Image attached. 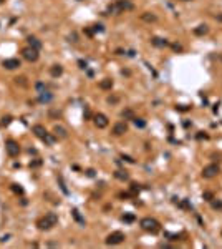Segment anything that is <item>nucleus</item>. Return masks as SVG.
<instances>
[{"label": "nucleus", "instance_id": "f257e3e1", "mask_svg": "<svg viewBox=\"0 0 222 249\" xmlns=\"http://www.w3.org/2000/svg\"><path fill=\"white\" fill-rule=\"evenodd\" d=\"M56 223H58V216H56L55 213H48V214L42 216L37 221V228L40 231H48L53 226H56Z\"/></svg>", "mask_w": 222, "mask_h": 249}, {"label": "nucleus", "instance_id": "f03ea898", "mask_svg": "<svg viewBox=\"0 0 222 249\" xmlns=\"http://www.w3.org/2000/svg\"><path fill=\"white\" fill-rule=\"evenodd\" d=\"M139 226H141L143 231L151 233V234H156V233L161 231V224H159V221H156L154 218H143V219L139 221Z\"/></svg>", "mask_w": 222, "mask_h": 249}, {"label": "nucleus", "instance_id": "7ed1b4c3", "mask_svg": "<svg viewBox=\"0 0 222 249\" xmlns=\"http://www.w3.org/2000/svg\"><path fill=\"white\" fill-rule=\"evenodd\" d=\"M5 150L9 153V156L15 158V156H18V153H20V145L15 140H7L5 141Z\"/></svg>", "mask_w": 222, "mask_h": 249}, {"label": "nucleus", "instance_id": "20e7f679", "mask_svg": "<svg viewBox=\"0 0 222 249\" xmlns=\"http://www.w3.org/2000/svg\"><path fill=\"white\" fill-rule=\"evenodd\" d=\"M125 239L126 238H125V234H123L121 231H115V233H111V234L106 238V244L108 246H116V244H121Z\"/></svg>", "mask_w": 222, "mask_h": 249}, {"label": "nucleus", "instance_id": "39448f33", "mask_svg": "<svg viewBox=\"0 0 222 249\" xmlns=\"http://www.w3.org/2000/svg\"><path fill=\"white\" fill-rule=\"evenodd\" d=\"M22 57L27 62H37L38 60V50H35L32 47H25L22 50Z\"/></svg>", "mask_w": 222, "mask_h": 249}, {"label": "nucleus", "instance_id": "423d86ee", "mask_svg": "<svg viewBox=\"0 0 222 249\" xmlns=\"http://www.w3.org/2000/svg\"><path fill=\"white\" fill-rule=\"evenodd\" d=\"M219 173H221V170H219L217 165H209V166H206V168L202 170V178L211 180V178H214V176H217Z\"/></svg>", "mask_w": 222, "mask_h": 249}, {"label": "nucleus", "instance_id": "0eeeda50", "mask_svg": "<svg viewBox=\"0 0 222 249\" xmlns=\"http://www.w3.org/2000/svg\"><path fill=\"white\" fill-rule=\"evenodd\" d=\"M93 121H95V124H96V128L103 130V128H106L108 126V116L106 115H103V113H96V115L93 116Z\"/></svg>", "mask_w": 222, "mask_h": 249}, {"label": "nucleus", "instance_id": "6e6552de", "mask_svg": "<svg viewBox=\"0 0 222 249\" xmlns=\"http://www.w3.org/2000/svg\"><path fill=\"white\" fill-rule=\"evenodd\" d=\"M126 131H128V124H126L125 121H118V123L113 126V131H111V133L115 135V136H121V135H125Z\"/></svg>", "mask_w": 222, "mask_h": 249}, {"label": "nucleus", "instance_id": "1a4fd4ad", "mask_svg": "<svg viewBox=\"0 0 222 249\" xmlns=\"http://www.w3.org/2000/svg\"><path fill=\"white\" fill-rule=\"evenodd\" d=\"M4 68L7 70H15V68H18L20 67V60L18 58H7V60H4Z\"/></svg>", "mask_w": 222, "mask_h": 249}, {"label": "nucleus", "instance_id": "9d476101", "mask_svg": "<svg viewBox=\"0 0 222 249\" xmlns=\"http://www.w3.org/2000/svg\"><path fill=\"white\" fill-rule=\"evenodd\" d=\"M32 131L35 133V136H38L40 140H43V138H45V135L48 133L43 124H33V126H32Z\"/></svg>", "mask_w": 222, "mask_h": 249}, {"label": "nucleus", "instance_id": "9b49d317", "mask_svg": "<svg viewBox=\"0 0 222 249\" xmlns=\"http://www.w3.org/2000/svg\"><path fill=\"white\" fill-rule=\"evenodd\" d=\"M53 135H55L56 138H60V140L68 138V131H66L63 126H60V124H56L55 128H53Z\"/></svg>", "mask_w": 222, "mask_h": 249}, {"label": "nucleus", "instance_id": "f8f14e48", "mask_svg": "<svg viewBox=\"0 0 222 249\" xmlns=\"http://www.w3.org/2000/svg\"><path fill=\"white\" fill-rule=\"evenodd\" d=\"M51 100H53V93L46 92V90L40 92V97H38V102H40V103H50Z\"/></svg>", "mask_w": 222, "mask_h": 249}, {"label": "nucleus", "instance_id": "ddd939ff", "mask_svg": "<svg viewBox=\"0 0 222 249\" xmlns=\"http://www.w3.org/2000/svg\"><path fill=\"white\" fill-rule=\"evenodd\" d=\"M27 42H28V47H32L35 50H40V48H42V42L38 40L37 37H32V35H30V37L27 38Z\"/></svg>", "mask_w": 222, "mask_h": 249}, {"label": "nucleus", "instance_id": "4468645a", "mask_svg": "<svg viewBox=\"0 0 222 249\" xmlns=\"http://www.w3.org/2000/svg\"><path fill=\"white\" fill-rule=\"evenodd\" d=\"M194 33L197 35V37H202V35H207V33H209V27L206 25V23H202V25H197V27L194 28Z\"/></svg>", "mask_w": 222, "mask_h": 249}, {"label": "nucleus", "instance_id": "2eb2a0df", "mask_svg": "<svg viewBox=\"0 0 222 249\" xmlns=\"http://www.w3.org/2000/svg\"><path fill=\"white\" fill-rule=\"evenodd\" d=\"M61 73H63V67H61V65H53V67L50 68V75L53 77V78L61 77Z\"/></svg>", "mask_w": 222, "mask_h": 249}, {"label": "nucleus", "instance_id": "dca6fc26", "mask_svg": "<svg viewBox=\"0 0 222 249\" xmlns=\"http://www.w3.org/2000/svg\"><path fill=\"white\" fill-rule=\"evenodd\" d=\"M141 20H144V22H156L157 17L153 14V12H144V14H141Z\"/></svg>", "mask_w": 222, "mask_h": 249}, {"label": "nucleus", "instance_id": "f3484780", "mask_svg": "<svg viewBox=\"0 0 222 249\" xmlns=\"http://www.w3.org/2000/svg\"><path fill=\"white\" fill-rule=\"evenodd\" d=\"M151 43H153L154 47H167V45H169V42H167V40H164V38H159V37L151 38Z\"/></svg>", "mask_w": 222, "mask_h": 249}, {"label": "nucleus", "instance_id": "a211bd4d", "mask_svg": "<svg viewBox=\"0 0 222 249\" xmlns=\"http://www.w3.org/2000/svg\"><path fill=\"white\" fill-rule=\"evenodd\" d=\"M100 88H101V90H111V88H113V80L103 78L101 82H100Z\"/></svg>", "mask_w": 222, "mask_h": 249}, {"label": "nucleus", "instance_id": "6ab92c4d", "mask_svg": "<svg viewBox=\"0 0 222 249\" xmlns=\"http://www.w3.org/2000/svg\"><path fill=\"white\" fill-rule=\"evenodd\" d=\"M42 141H43L45 145H48V146H51V145L56 141V136H55L53 133H46V135H45V138H43Z\"/></svg>", "mask_w": 222, "mask_h": 249}, {"label": "nucleus", "instance_id": "aec40b11", "mask_svg": "<svg viewBox=\"0 0 222 249\" xmlns=\"http://www.w3.org/2000/svg\"><path fill=\"white\" fill-rule=\"evenodd\" d=\"M115 178L120 181H126L128 180V173L126 171H115Z\"/></svg>", "mask_w": 222, "mask_h": 249}, {"label": "nucleus", "instance_id": "412c9836", "mask_svg": "<svg viewBox=\"0 0 222 249\" xmlns=\"http://www.w3.org/2000/svg\"><path fill=\"white\" fill-rule=\"evenodd\" d=\"M71 214H73V218H75V219H76V221L80 223V224H81V226H85V219H83L81 216H80L78 209H73V211H71Z\"/></svg>", "mask_w": 222, "mask_h": 249}, {"label": "nucleus", "instance_id": "4be33fe9", "mask_svg": "<svg viewBox=\"0 0 222 249\" xmlns=\"http://www.w3.org/2000/svg\"><path fill=\"white\" fill-rule=\"evenodd\" d=\"M121 116H123L125 120H133V118H134V113H133V110H123Z\"/></svg>", "mask_w": 222, "mask_h": 249}, {"label": "nucleus", "instance_id": "5701e85b", "mask_svg": "<svg viewBox=\"0 0 222 249\" xmlns=\"http://www.w3.org/2000/svg\"><path fill=\"white\" fill-rule=\"evenodd\" d=\"M10 189H12L15 194H23V188L20 185H17V183H14V185L10 186Z\"/></svg>", "mask_w": 222, "mask_h": 249}, {"label": "nucleus", "instance_id": "b1692460", "mask_svg": "<svg viewBox=\"0 0 222 249\" xmlns=\"http://www.w3.org/2000/svg\"><path fill=\"white\" fill-rule=\"evenodd\" d=\"M133 123L136 124L138 128H144V126H146V121H144L143 118H136V116L133 118Z\"/></svg>", "mask_w": 222, "mask_h": 249}, {"label": "nucleus", "instance_id": "393cba45", "mask_svg": "<svg viewBox=\"0 0 222 249\" xmlns=\"http://www.w3.org/2000/svg\"><path fill=\"white\" fill-rule=\"evenodd\" d=\"M134 219H136V216H134L133 213H126V214H123V221L125 223H133Z\"/></svg>", "mask_w": 222, "mask_h": 249}, {"label": "nucleus", "instance_id": "a878e982", "mask_svg": "<svg viewBox=\"0 0 222 249\" xmlns=\"http://www.w3.org/2000/svg\"><path fill=\"white\" fill-rule=\"evenodd\" d=\"M202 198L206 199V201H209V203H211V201L214 199V194L211 193V191H204V193H202Z\"/></svg>", "mask_w": 222, "mask_h": 249}, {"label": "nucleus", "instance_id": "bb28decb", "mask_svg": "<svg viewBox=\"0 0 222 249\" xmlns=\"http://www.w3.org/2000/svg\"><path fill=\"white\" fill-rule=\"evenodd\" d=\"M12 120H14V118H12L10 115L4 116V118H2V124H4V126H9V124L12 123Z\"/></svg>", "mask_w": 222, "mask_h": 249}, {"label": "nucleus", "instance_id": "cd10ccee", "mask_svg": "<svg viewBox=\"0 0 222 249\" xmlns=\"http://www.w3.org/2000/svg\"><path fill=\"white\" fill-rule=\"evenodd\" d=\"M15 82L20 83L22 87H27V78H25V77H17V78H15Z\"/></svg>", "mask_w": 222, "mask_h": 249}, {"label": "nucleus", "instance_id": "c85d7f7f", "mask_svg": "<svg viewBox=\"0 0 222 249\" xmlns=\"http://www.w3.org/2000/svg\"><path fill=\"white\" fill-rule=\"evenodd\" d=\"M211 203H212V208L214 209H222V201H211Z\"/></svg>", "mask_w": 222, "mask_h": 249}, {"label": "nucleus", "instance_id": "c756f323", "mask_svg": "<svg viewBox=\"0 0 222 249\" xmlns=\"http://www.w3.org/2000/svg\"><path fill=\"white\" fill-rule=\"evenodd\" d=\"M58 181H60V186H61V189H63V193L68 194V189H66V186H65V183H63V178H61V176H58Z\"/></svg>", "mask_w": 222, "mask_h": 249}, {"label": "nucleus", "instance_id": "7c9ffc66", "mask_svg": "<svg viewBox=\"0 0 222 249\" xmlns=\"http://www.w3.org/2000/svg\"><path fill=\"white\" fill-rule=\"evenodd\" d=\"M38 166H42V161H40V160H35V161L30 163V168H38Z\"/></svg>", "mask_w": 222, "mask_h": 249}, {"label": "nucleus", "instance_id": "2f4dec72", "mask_svg": "<svg viewBox=\"0 0 222 249\" xmlns=\"http://www.w3.org/2000/svg\"><path fill=\"white\" fill-rule=\"evenodd\" d=\"M35 88H37V90H38V93H40V92H43V90H45V85H43L42 82H38L37 85H35Z\"/></svg>", "mask_w": 222, "mask_h": 249}, {"label": "nucleus", "instance_id": "473e14b6", "mask_svg": "<svg viewBox=\"0 0 222 249\" xmlns=\"http://www.w3.org/2000/svg\"><path fill=\"white\" fill-rule=\"evenodd\" d=\"M121 160H125V161H128V163H134V160L131 156H128V155H121Z\"/></svg>", "mask_w": 222, "mask_h": 249}, {"label": "nucleus", "instance_id": "72a5a7b5", "mask_svg": "<svg viewBox=\"0 0 222 249\" xmlns=\"http://www.w3.org/2000/svg\"><path fill=\"white\" fill-rule=\"evenodd\" d=\"M172 50H174V52H182V47H181L179 45V43H172Z\"/></svg>", "mask_w": 222, "mask_h": 249}, {"label": "nucleus", "instance_id": "f704fd0d", "mask_svg": "<svg viewBox=\"0 0 222 249\" xmlns=\"http://www.w3.org/2000/svg\"><path fill=\"white\" fill-rule=\"evenodd\" d=\"M176 110H179V111H187V110H189V106H184V105H177V106H176Z\"/></svg>", "mask_w": 222, "mask_h": 249}, {"label": "nucleus", "instance_id": "c9c22d12", "mask_svg": "<svg viewBox=\"0 0 222 249\" xmlns=\"http://www.w3.org/2000/svg\"><path fill=\"white\" fill-rule=\"evenodd\" d=\"M209 136L206 133H202V131H201V133H197V140H207Z\"/></svg>", "mask_w": 222, "mask_h": 249}, {"label": "nucleus", "instance_id": "e433bc0d", "mask_svg": "<svg viewBox=\"0 0 222 249\" xmlns=\"http://www.w3.org/2000/svg\"><path fill=\"white\" fill-rule=\"evenodd\" d=\"M93 30H95V32H103V25H95Z\"/></svg>", "mask_w": 222, "mask_h": 249}, {"label": "nucleus", "instance_id": "4c0bfd02", "mask_svg": "<svg viewBox=\"0 0 222 249\" xmlns=\"http://www.w3.org/2000/svg\"><path fill=\"white\" fill-rule=\"evenodd\" d=\"M116 102H118V98H116V97H110V98H108V103H116Z\"/></svg>", "mask_w": 222, "mask_h": 249}, {"label": "nucleus", "instance_id": "58836bf2", "mask_svg": "<svg viewBox=\"0 0 222 249\" xmlns=\"http://www.w3.org/2000/svg\"><path fill=\"white\" fill-rule=\"evenodd\" d=\"M78 65H80V68H86V62H83V60H80Z\"/></svg>", "mask_w": 222, "mask_h": 249}, {"label": "nucleus", "instance_id": "ea45409f", "mask_svg": "<svg viewBox=\"0 0 222 249\" xmlns=\"http://www.w3.org/2000/svg\"><path fill=\"white\" fill-rule=\"evenodd\" d=\"M70 42H78L76 40V33H71V35H70Z\"/></svg>", "mask_w": 222, "mask_h": 249}, {"label": "nucleus", "instance_id": "a19ab883", "mask_svg": "<svg viewBox=\"0 0 222 249\" xmlns=\"http://www.w3.org/2000/svg\"><path fill=\"white\" fill-rule=\"evenodd\" d=\"M86 175H88V176H95V171H93V170H88V171H86Z\"/></svg>", "mask_w": 222, "mask_h": 249}, {"label": "nucleus", "instance_id": "79ce46f5", "mask_svg": "<svg viewBox=\"0 0 222 249\" xmlns=\"http://www.w3.org/2000/svg\"><path fill=\"white\" fill-rule=\"evenodd\" d=\"M123 53H125V52L121 50V48H118V50H116V55H123Z\"/></svg>", "mask_w": 222, "mask_h": 249}, {"label": "nucleus", "instance_id": "37998d69", "mask_svg": "<svg viewBox=\"0 0 222 249\" xmlns=\"http://www.w3.org/2000/svg\"><path fill=\"white\" fill-rule=\"evenodd\" d=\"M217 20H219V22H222V15H219V17H217Z\"/></svg>", "mask_w": 222, "mask_h": 249}, {"label": "nucleus", "instance_id": "c03bdc74", "mask_svg": "<svg viewBox=\"0 0 222 249\" xmlns=\"http://www.w3.org/2000/svg\"><path fill=\"white\" fill-rule=\"evenodd\" d=\"M4 2H5V0H0V5H2V4H4Z\"/></svg>", "mask_w": 222, "mask_h": 249}, {"label": "nucleus", "instance_id": "a18cd8bd", "mask_svg": "<svg viewBox=\"0 0 222 249\" xmlns=\"http://www.w3.org/2000/svg\"><path fill=\"white\" fill-rule=\"evenodd\" d=\"M184 2H189V0H184Z\"/></svg>", "mask_w": 222, "mask_h": 249}]
</instances>
